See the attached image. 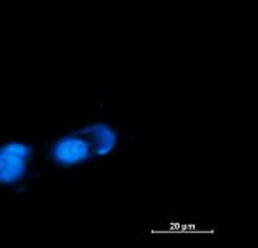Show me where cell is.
Listing matches in <instances>:
<instances>
[{
  "instance_id": "6da1fadb",
  "label": "cell",
  "mask_w": 258,
  "mask_h": 248,
  "mask_svg": "<svg viewBox=\"0 0 258 248\" xmlns=\"http://www.w3.org/2000/svg\"><path fill=\"white\" fill-rule=\"evenodd\" d=\"M30 148L24 143H7L0 148V181L14 183L25 175Z\"/></svg>"
},
{
  "instance_id": "7a4b0ae2",
  "label": "cell",
  "mask_w": 258,
  "mask_h": 248,
  "mask_svg": "<svg viewBox=\"0 0 258 248\" xmlns=\"http://www.w3.org/2000/svg\"><path fill=\"white\" fill-rule=\"evenodd\" d=\"M89 143L84 139H79V137H65V139L58 140L55 148H53V158L63 165L84 162L89 157Z\"/></svg>"
},
{
  "instance_id": "3957f363",
  "label": "cell",
  "mask_w": 258,
  "mask_h": 248,
  "mask_svg": "<svg viewBox=\"0 0 258 248\" xmlns=\"http://www.w3.org/2000/svg\"><path fill=\"white\" fill-rule=\"evenodd\" d=\"M82 135L87 137L89 142H93L97 155H105V153L110 152L115 145V134L103 123H97L93 127H89V129H85L82 132Z\"/></svg>"
}]
</instances>
